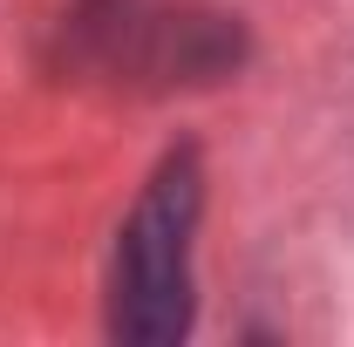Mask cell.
I'll return each mask as SVG.
<instances>
[{
	"mask_svg": "<svg viewBox=\"0 0 354 347\" xmlns=\"http://www.w3.org/2000/svg\"><path fill=\"white\" fill-rule=\"evenodd\" d=\"M191 225H198V157H171L116 238L109 327L123 341H177L191 327Z\"/></svg>",
	"mask_w": 354,
	"mask_h": 347,
	"instance_id": "6da1fadb",
	"label": "cell"
}]
</instances>
